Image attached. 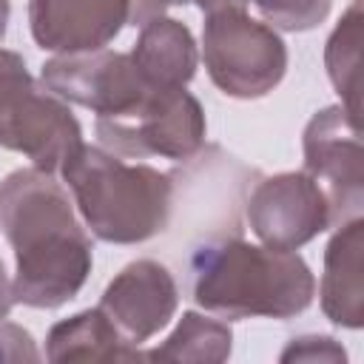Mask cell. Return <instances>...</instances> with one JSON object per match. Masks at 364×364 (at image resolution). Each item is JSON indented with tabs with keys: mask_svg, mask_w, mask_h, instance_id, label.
I'll return each instance as SVG.
<instances>
[{
	"mask_svg": "<svg viewBox=\"0 0 364 364\" xmlns=\"http://www.w3.org/2000/svg\"><path fill=\"white\" fill-rule=\"evenodd\" d=\"M361 37H364V14H361V0H353L347 11L341 14L338 26L327 37L324 46V68L338 91L344 108L355 117L361 111Z\"/></svg>",
	"mask_w": 364,
	"mask_h": 364,
	"instance_id": "obj_15",
	"label": "cell"
},
{
	"mask_svg": "<svg viewBox=\"0 0 364 364\" xmlns=\"http://www.w3.org/2000/svg\"><path fill=\"white\" fill-rule=\"evenodd\" d=\"M282 361H347L344 347L333 336H299L279 355Z\"/></svg>",
	"mask_w": 364,
	"mask_h": 364,
	"instance_id": "obj_18",
	"label": "cell"
},
{
	"mask_svg": "<svg viewBox=\"0 0 364 364\" xmlns=\"http://www.w3.org/2000/svg\"><path fill=\"white\" fill-rule=\"evenodd\" d=\"M0 228L14 250L17 304L54 310L82 290L94 245L65 188L48 171L17 168L0 182Z\"/></svg>",
	"mask_w": 364,
	"mask_h": 364,
	"instance_id": "obj_1",
	"label": "cell"
},
{
	"mask_svg": "<svg viewBox=\"0 0 364 364\" xmlns=\"http://www.w3.org/2000/svg\"><path fill=\"white\" fill-rule=\"evenodd\" d=\"M14 293H11V282H9V273H6V264L0 259V321L9 318L11 307H14Z\"/></svg>",
	"mask_w": 364,
	"mask_h": 364,
	"instance_id": "obj_21",
	"label": "cell"
},
{
	"mask_svg": "<svg viewBox=\"0 0 364 364\" xmlns=\"http://www.w3.org/2000/svg\"><path fill=\"white\" fill-rule=\"evenodd\" d=\"M245 216L262 245L276 250H299L333 225L330 199L307 171L264 176L250 191Z\"/></svg>",
	"mask_w": 364,
	"mask_h": 364,
	"instance_id": "obj_8",
	"label": "cell"
},
{
	"mask_svg": "<svg viewBox=\"0 0 364 364\" xmlns=\"http://www.w3.org/2000/svg\"><path fill=\"white\" fill-rule=\"evenodd\" d=\"M46 358L51 364L63 361H136L145 358L134 344H128L114 321L100 310H82L71 318L57 321L46 336Z\"/></svg>",
	"mask_w": 364,
	"mask_h": 364,
	"instance_id": "obj_14",
	"label": "cell"
},
{
	"mask_svg": "<svg viewBox=\"0 0 364 364\" xmlns=\"http://www.w3.org/2000/svg\"><path fill=\"white\" fill-rule=\"evenodd\" d=\"M97 139L117 156L191 159L205 145V111L185 88H151L119 114L97 117Z\"/></svg>",
	"mask_w": 364,
	"mask_h": 364,
	"instance_id": "obj_6",
	"label": "cell"
},
{
	"mask_svg": "<svg viewBox=\"0 0 364 364\" xmlns=\"http://www.w3.org/2000/svg\"><path fill=\"white\" fill-rule=\"evenodd\" d=\"M131 0H28V28L43 51L105 48L128 23Z\"/></svg>",
	"mask_w": 364,
	"mask_h": 364,
	"instance_id": "obj_11",
	"label": "cell"
},
{
	"mask_svg": "<svg viewBox=\"0 0 364 364\" xmlns=\"http://www.w3.org/2000/svg\"><path fill=\"white\" fill-rule=\"evenodd\" d=\"M191 296L222 318H293L316 293L307 262L293 250L250 245L239 236L205 239L188 256Z\"/></svg>",
	"mask_w": 364,
	"mask_h": 364,
	"instance_id": "obj_2",
	"label": "cell"
},
{
	"mask_svg": "<svg viewBox=\"0 0 364 364\" xmlns=\"http://www.w3.org/2000/svg\"><path fill=\"white\" fill-rule=\"evenodd\" d=\"M282 31H310L327 20L333 0H245Z\"/></svg>",
	"mask_w": 364,
	"mask_h": 364,
	"instance_id": "obj_17",
	"label": "cell"
},
{
	"mask_svg": "<svg viewBox=\"0 0 364 364\" xmlns=\"http://www.w3.org/2000/svg\"><path fill=\"white\" fill-rule=\"evenodd\" d=\"M131 60L151 88H185L199 63L191 28L173 17H154L139 26Z\"/></svg>",
	"mask_w": 364,
	"mask_h": 364,
	"instance_id": "obj_13",
	"label": "cell"
},
{
	"mask_svg": "<svg viewBox=\"0 0 364 364\" xmlns=\"http://www.w3.org/2000/svg\"><path fill=\"white\" fill-rule=\"evenodd\" d=\"M202 57L210 82L236 100H259L287 74L284 40L273 26L253 20L245 9L205 14Z\"/></svg>",
	"mask_w": 364,
	"mask_h": 364,
	"instance_id": "obj_5",
	"label": "cell"
},
{
	"mask_svg": "<svg viewBox=\"0 0 364 364\" xmlns=\"http://www.w3.org/2000/svg\"><path fill=\"white\" fill-rule=\"evenodd\" d=\"M40 350L28 330L11 321H0V361H40Z\"/></svg>",
	"mask_w": 364,
	"mask_h": 364,
	"instance_id": "obj_19",
	"label": "cell"
},
{
	"mask_svg": "<svg viewBox=\"0 0 364 364\" xmlns=\"http://www.w3.org/2000/svg\"><path fill=\"white\" fill-rule=\"evenodd\" d=\"M364 222L353 216L338 225L324 247L321 273V313L347 330H361L364 324Z\"/></svg>",
	"mask_w": 364,
	"mask_h": 364,
	"instance_id": "obj_12",
	"label": "cell"
},
{
	"mask_svg": "<svg viewBox=\"0 0 364 364\" xmlns=\"http://www.w3.org/2000/svg\"><path fill=\"white\" fill-rule=\"evenodd\" d=\"M9 17H11V3H9V0H0V43H3V37H6Z\"/></svg>",
	"mask_w": 364,
	"mask_h": 364,
	"instance_id": "obj_22",
	"label": "cell"
},
{
	"mask_svg": "<svg viewBox=\"0 0 364 364\" xmlns=\"http://www.w3.org/2000/svg\"><path fill=\"white\" fill-rule=\"evenodd\" d=\"M63 179L85 228L108 245H139L168 228L173 182L151 165H128L117 154L80 145L63 162Z\"/></svg>",
	"mask_w": 364,
	"mask_h": 364,
	"instance_id": "obj_3",
	"label": "cell"
},
{
	"mask_svg": "<svg viewBox=\"0 0 364 364\" xmlns=\"http://www.w3.org/2000/svg\"><path fill=\"white\" fill-rule=\"evenodd\" d=\"M80 145L82 128L68 102L28 74L23 54L0 48V148L54 173Z\"/></svg>",
	"mask_w": 364,
	"mask_h": 364,
	"instance_id": "obj_4",
	"label": "cell"
},
{
	"mask_svg": "<svg viewBox=\"0 0 364 364\" xmlns=\"http://www.w3.org/2000/svg\"><path fill=\"white\" fill-rule=\"evenodd\" d=\"M358 122L344 105H327L304 125V171L324 188L333 225L361 216L364 205V148Z\"/></svg>",
	"mask_w": 364,
	"mask_h": 364,
	"instance_id": "obj_7",
	"label": "cell"
},
{
	"mask_svg": "<svg viewBox=\"0 0 364 364\" xmlns=\"http://www.w3.org/2000/svg\"><path fill=\"white\" fill-rule=\"evenodd\" d=\"M193 0H131V23L134 26H142L154 17H162L171 6H188Z\"/></svg>",
	"mask_w": 364,
	"mask_h": 364,
	"instance_id": "obj_20",
	"label": "cell"
},
{
	"mask_svg": "<svg viewBox=\"0 0 364 364\" xmlns=\"http://www.w3.org/2000/svg\"><path fill=\"white\" fill-rule=\"evenodd\" d=\"M176 307V279L156 259H136L125 264L100 296V310L134 347L156 336L173 318Z\"/></svg>",
	"mask_w": 364,
	"mask_h": 364,
	"instance_id": "obj_10",
	"label": "cell"
},
{
	"mask_svg": "<svg viewBox=\"0 0 364 364\" xmlns=\"http://www.w3.org/2000/svg\"><path fill=\"white\" fill-rule=\"evenodd\" d=\"M40 82L63 102L91 108L97 117L119 114L151 91L131 54L108 48L57 54L46 60Z\"/></svg>",
	"mask_w": 364,
	"mask_h": 364,
	"instance_id": "obj_9",
	"label": "cell"
},
{
	"mask_svg": "<svg viewBox=\"0 0 364 364\" xmlns=\"http://www.w3.org/2000/svg\"><path fill=\"white\" fill-rule=\"evenodd\" d=\"M233 350V333L225 321L202 316L196 310H185L179 324L173 327V333L154 347L151 353H145V358L151 361H193V364H219L228 361Z\"/></svg>",
	"mask_w": 364,
	"mask_h": 364,
	"instance_id": "obj_16",
	"label": "cell"
}]
</instances>
